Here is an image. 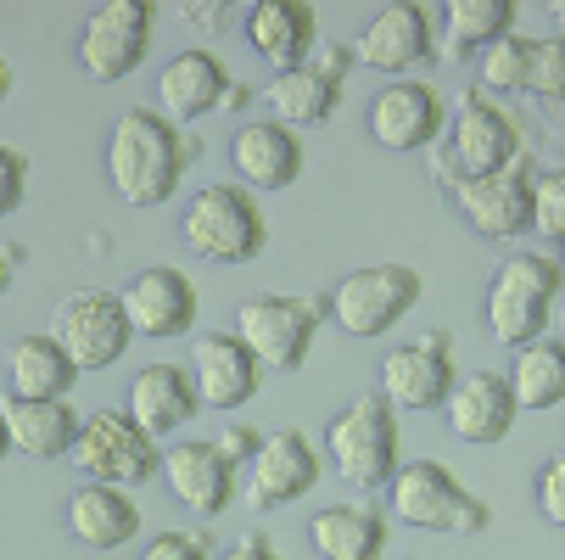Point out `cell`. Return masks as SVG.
Returning a JSON list of instances; mask_svg holds the SVG:
<instances>
[{"instance_id":"obj_1","label":"cell","mask_w":565,"mask_h":560,"mask_svg":"<svg viewBox=\"0 0 565 560\" xmlns=\"http://www.w3.org/2000/svg\"><path fill=\"white\" fill-rule=\"evenodd\" d=\"M202 146L180 135L174 118L151 113V107H129L118 113L113 135H107V180L124 202L135 208H157L169 202L185 180V163Z\"/></svg>"},{"instance_id":"obj_2","label":"cell","mask_w":565,"mask_h":560,"mask_svg":"<svg viewBox=\"0 0 565 560\" xmlns=\"http://www.w3.org/2000/svg\"><path fill=\"white\" fill-rule=\"evenodd\" d=\"M386 516L420 532H488L493 510L476 499L443 459H409L386 483Z\"/></svg>"},{"instance_id":"obj_3","label":"cell","mask_w":565,"mask_h":560,"mask_svg":"<svg viewBox=\"0 0 565 560\" xmlns=\"http://www.w3.org/2000/svg\"><path fill=\"white\" fill-rule=\"evenodd\" d=\"M559 292V264L543 253H515L488 281V331L504 348H526L548 337V314Z\"/></svg>"},{"instance_id":"obj_4","label":"cell","mask_w":565,"mask_h":560,"mask_svg":"<svg viewBox=\"0 0 565 560\" xmlns=\"http://www.w3.org/2000/svg\"><path fill=\"white\" fill-rule=\"evenodd\" d=\"M51 337H56L62 353L78 364V376L118 364V359L129 353V342H135L129 314H124V297H118V292H102V286L67 292V297L51 308Z\"/></svg>"},{"instance_id":"obj_5","label":"cell","mask_w":565,"mask_h":560,"mask_svg":"<svg viewBox=\"0 0 565 560\" xmlns=\"http://www.w3.org/2000/svg\"><path fill=\"white\" fill-rule=\"evenodd\" d=\"M331 314V297H302V292H269V297H253L241 303V342L253 348V359L275 376L297 370L313 348V331L319 319Z\"/></svg>"},{"instance_id":"obj_6","label":"cell","mask_w":565,"mask_h":560,"mask_svg":"<svg viewBox=\"0 0 565 560\" xmlns=\"http://www.w3.org/2000/svg\"><path fill=\"white\" fill-rule=\"evenodd\" d=\"M331 465L348 476L353 488H381L397 471V410L381 392H359L353 404L326 426Z\"/></svg>"},{"instance_id":"obj_7","label":"cell","mask_w":565,"mask_h":560,"mask_svg":"<svg viewBox=\"0 0 565 560\" xmlns=\"http://www.w3.org/2000/svg\"><path fill=\"white\" fill-rule=\"evenodd\" d=\"M180 230H185L191 253L207 258V264H253L264 253V235H269L258 202L241 191V186H207V191H196V202L185 208Z\"/></svg>"},{"instance_id":"obj_8","label":"cell","mask_w":565,"mask_h":560,"mask_svg":"<svg viewBox=\"0 0 565 560\" xmlns=\"http://www.w3.org/2000/svg\"><path fill=\"white\" fill-rule=\"evenodd\" d=\"M73 459L90 483H107V488H140L151 476H163V448H157V437L146 426H135L124 410L85 415Z\"/></svg>"},{"instance_id":"obj_9","label":"cell","mask_w":565,"mask_h":560,"mask_svg":"<svg viewBox=\"0 0 565 560\" xmlns=\"http://www.w3.org/2000/svg\"><path fill=\"white\" fill-rule=\"evenodd\" d=\"M151 23H157L151 0H107V7H96L85 18V29H78V45H73L78 67H85L96 85L129 78L151 51Z\"/></svg>"},{"instance_id":"obj_10","label":"cell","mask_w":565,"mask_h":560,"mask_svg":"<svg viewBox=\"0 0 565 560\" xmlns=\"http://www.w3.org/2000/svg\"><path fill=\"white\" fill-rule=\"evenodd\" d=\"M415 303H420V270L370 264V270L342 275V286L331 292V319L348 337H386Z\"/></svg>"},{"instance_id":"obj_11","label":"cell","mask_w":565,"mask_h":560,"mask_svg":"<svg viewBox=\"0 0 565 560\" xmlns=\"http://www.w3.org/2000/svg\"><path fill=\"white\" fill-rule=\"evenodd\" d=\"M521 157V129L504 107H493L488 96H459V107L448 113V157H443V175L448 180H481V175H499L504 163Z\"/></svg>"},{"instance_id":"obj_12","label":"cell","mask_w":565,"mask_h":560,"mask_svg":"<svg viewBox=\"0 0 565 560\" xmlns=\"http://www.w3.org/2000/svg\"><path fill=\"white\" fill-rule=\"evenodd\" d=\"M454 337L426 331L420 342H403L381 359V398L392 410H443L454 392Z\"/></svg>"},{"instance_id":"obj_13","label":"cell","mask_w":565,"mask_h":560,"mask_svg":"<svg viewBox=\"0 0 565 560\" xmlns=\"http://www.w3.org/2000/svg\"><path fill=\"white\" fill-rule=\"evenodd\" d=\"M454 202H459V219L481 235V242H515V235L532 230V163L515 157L499 175L465 180L454 191Z\"/></svg>"},{"instance_id":"obj_14","label":"cell","mask_w":565,"mask_h":560,"mask_svg":"<svg viewBox=\"0 0 565 560\" xmlns=\"http://www.w3.org/2000/svg\"><path fill=\"white\" fill-rule=\"evenodd\" d=\"M348 62L353 51H319L313 62L302 67H286L264 85V102L275 113V124L286 129H308V124H326L337 107H342V78H348Z\"/></svg>"},{"instance_id":"obj_15","label":"cell","mask_w":565,"mask_h":560,"mask_svg":"<svg viewBox=\"0 0 565 560\" xmlns=\"http://www.w3.org/2000/svg\"><path fill=\"white\" fill-rule=\"evenodd\" d=\"M118 297H124V314H129L135 337L169 342V337H185L196 326V281L185 270H174V264L140 270Z\"/></svg>"},{"instance_id":"obj_16","label":"cell","mask_w":565,"mask_h":560,"mask_svg":"<svg viewBox=\"0 0 565 560\" xmlns=\"http://www.w3.org/2000/svg\"><path fill=\"white\" fill-rule=\"evenodd\" d=\"M185 370L196 381L202 410H241L264 387V364L253 359V348L241 342L235 331H202V337H191V364Z\"/></svg>"},{"instance_id":"obj_17","label":"cell","mask_w":565,"mask_h":560,"mask_svg":"<svg viewBox=\"0 0 565 560\" xmlns=\"http://www.w3.org/2000/svg\"><path fill=\"white\" fill-rule=\"evenodd\" d=\"M437 23L426 7H415V0H392V7H381L359 40H353V62L359 67H375V73H409L420 62H431V40Z\"/></svg>"},{"instance_id":"obj_18","label":"cell","mask_w":565,"mask_h":560,"mask_svg":"<svg viewBox=\"0 0 565 560\" xmlns=\"http://www.w3.org/2000/svg\"><path fill=\"white\" fill-rule=\"evenodd\" d=\"M443 415H448V432H454V437H465V443H476V448H493V443H504V437L515 432L521 404H515L510 376H499V370H470L465 381H454Z\"/></svg>"},{"instance_id":"obj_19","label":"cell","mask_w":565,"mask_h":560,"mask_svg":"<svg viewBox=\"0 0 565 560\" xmlns=\"http://www.w3.org/2000/svg\"><path fill=\"white\" fill-rule=\"evenodd\" d=\"M313 483H319V454L297 426H286V432H269L258 443L253 471H247V499H253V510H286Z\"/></svg>"},{"instance_id":"obj_20","label":"cell","mask_w":565,"mask_h":560,"mask_svg":"<svg viewBox=\"0 0 565 560\" xmlns=\"http://www.w3.org/2000/svg\"><path fill=\"white\" fill-rule=\"evenodd\" d=\"M448 124V107L431 85H415V78H397V85H386L375 102H370V135L381 151H420L443 135Z\"/></svg>"},{"instance_id":"obj_21","label":"cell","mask_w":565,"mask_h":560,"mask_svg":"<svg viewBox=\"0 0 565 560\" xmlns=\"http://www.w3.org/2000/svg\"><path fill=\"white\" fill-rule=\"evenodd\" d=\"M163 483L191 516H224L235 499V459L218 443H174L163 454Z\"/></svg>"},{"instance_id":"obj_22","label":"cell","mask_w":565,"mask_h":560,"mask_svg":"<svg viewBox=\"0 0 565 560\" xmlns=\"http://www.w3.org/2000/svg\"><path fill=\"white\" fill-rule=\"evenodd\" d=\"M230 163H235L241 186H253V191H286L302 175V140H297V129H286L275 118L241 124L235 140H230Z\"/></svg>"},{"instance_id":"obj_23","label":"cell","mask_w":565,"mask_h":560,"mask_svg":"<svg viewBox=\"0 0 565 560\" xmlns=\"http://www.w3.org/2000/svg\"><path fill=\"white\" fill-rule=\"evenodd\" d=\"M230 85L235 78L213 51H180L163 73H157V107H163V118H174V124H191V118L218 113Z\"/></svg>"},{"instance_id":"obj_24","label":"cell","mask_w":565,"mask_h":560,"mask_svg":"<svg viewBox=\"0 0 565 560\" xmlns=\"http://www.w3.org/2000/svg\"><path fill=\"white\" fill-rule=\"evenodd\" d=\"M196 410H202V398H196V381H191L185 364H146V370L129 381L124 415H129L135 426H146L151 437H174Z\"/></svg>"},{"instance_id":"obj_25","label":"cell","mask_w":565,"mask_h":560,"mask_svg":"<svg viewBox=\"0 0 565 560\" xmlns=\"http://www.w3.org/2000/svg\"><path fill=\"white\" fill-rule=\"evenodd\" d=\"M0 415H7L12 448L29 454V459H62V454H73L78 426H85V415H78L67 398H12L7 392Z\"/></svg>"},{"instance_id":"obj_26","label":"cell","mask_w":565,"mask_h":560,"mask_svg":"<svg viewBox=\"0 0 565 560\" xmlns=\"http://www.w3.org/2000/svg\"><path fill=\"white\" fill-rule=\"evenodd\" d=\"M313 34H319V23H313L308 0H258L247 12V40L275 73L302 67L313 51Z\"/></svg>"},{"instance_id":"obj_27","label":"cell","mask_w":565,"mask_h":560,"mask_svg":"<svg viewBox=\"0 0 565 560\" xmlns=\"http://www.w3.org/2000/svg\"><path fill=\"white\" fill-rule=\"evenodd\" d=\"M386 532L392 521L381 505H326L308 521V543L319 560H381Z\"/></svg>"},{"instance_id":"obj_28","label":"cell","mask_w":565,"mask_h":560,"mask_svg":"<svg viewBox=\"0 0 565 560\" xmlns=\"http://www.w3.org/2000/svg\"><path fill=\"white\" fill-rule=\"evenodd\" d=\"M67 527H73L78 543H90V549H124L140 532V505L124 488L90 483V488H78L67 499Z\"/></svg>"},{"instance_id":"obj_29","label":"cell","mask_w":565,"mask_h":560,"mask_svg":"<svg viewBox=\"0 0 565 560\" xmlns=\"http://www.w3.org/2000/svg\"><path fill=\"white\" fill-rule=\"evenodd\" d=\"M73 381H78V364L62 353V342L51 331L18 337L7 348V387H12V398H67Z\"/></svg>"},{"instance_id":"obj_30","label":"cell","mask_w":565,"mask_h":560,"mask_svg":"<svg viewBox=\"0 0 565 560\" xmlns=\"http://www.w3.org/2000/svg\"><path fill=\"white\" fill-rule=\"evenodd\" d=\"M515 404L521 410H554L565 404V342L559 337H537L515 353Z\"/></svg>"},{"instance_id":"obj_31","label":"cell","mask_w":565,"mask_h":560,"mask_svg":"<svg viewBox=\"0 0 565 560\" xmlns=\"http://www.w3.org/2000/svg\"><path fill=\"white\" fill-rule=\"evenodd\" d=\"M443 18H448V51H454V56H465V51H488L493 40L510 34V23H515V0H448Z\"/></svg>"},{"instance_id":"obj_32","label":"cell","mask_w":565,"mask_h":560,"mask_svg":"<svg viewBox=\"0 0 565 560\" xmlns=\"http://www.w3.org/2000/svg\"><path fill=\"white\" fill-rule=\"evenodd\" d=\"M526 56H532V40H521L510 29L504 40H493L481 51V85L488 91H526Z\"/></svg>"},{"instance_id":"obj_33","label":"cell","mask_w":565,"mask_h":560,"mask_svg":"<svg viewBox=\"0 0 565 560\" xmlns=\"http://www.w3.org/2000/svg\"><path fill=\"white\" fill-rule=\"evenodd\" d=\"M532 230L543 242L565 247V163L548 175H532Z\"/></svg>"},{"instance_id":"obj_34","label":"cell","mask_w":565,"mask_h":560,"mask_svg":"<svg viewBox=\"0 0 565 560\" xmlns=\"http://www.w3.org/2000/svg\"><path fill=\"white\" fill-rule=\"evenodd\" d=\"M526 91L537 102H565V34L554 40H532L526 56Z\"/></svg>"},{"instance_id":"obj_35","label":"cell","mask_w":565,"mask_h":560,"mask_svg":"<svg viewBox=\"0 0 565 560\" xmlns=\"http://www.w3.org/2000/svg\"><path fill=\"white\" fill-rule=\"evenodd\" d=\"M140 560H218V549H213L207 527H196V532H157Z\"/></svg>"},{"instance_id":"obj_36","label":"cell","mask_w":565,"mask_h":560,"mask_svg":"<svg viewBox=\"0 0 565 560\" xmlns=\"http://www.w3.org/2000/svg\"><path fill=\"white\" fill-rule=\"evenodd\" d=\"M537 516L548 521V527H565V454H554L543 471H537Z\"/></svg>"},{"instance_id":"obj_37","label":"cell","mask_w":565,"mask_h":560,"mask_svg":"<svg viewBox=\"0 0 565 560\" xmlns=\"http://www.w3.org/2000/svg\"><path fill=\"white\" fill-rule=\"evenodd\" d=\"M29 197V157L18 146H0V219L18 213Z\"/></svg>"},{"instance_id":"obj_38","label":"cell","mask_w":565,"mask_h":560,"mask_svg":"<svg viewBox=\"0 0 565 560\" xmlns=\"http://www.w3.org/2000/svg\"><path fill=\"white\" fill-rule=\"evenodd\" d=\"M180 18H191V23H202V29H224V23L235 18V7H224V0H185Z\"/></svg>"},{"instance_id":"obj_39","label":"cell","mask_w":565,"mask_h":560,"mask_svg":"<svg viewBox=\"0 0 565 560\" xmlns=\"http://www.w3.org/2000/svg\"><path fill=\"white\" fill-rule=\"evenodd\" d=\"M218 560H280V549H275L264 532H247V538H241L235 549H224Z\"/></svg>"},{"instance_id":"obj_40","label":"cell","mask_w":565,"mask_h":560,"mask_svg":"<svg viewBox=\"0 0 565 560\" xmlns=\"http://www.w3.org/2000/svg\"><path fill=\"white\" fill-rule=\"evenodd\" d=\"M258 443H264V437H258V432H253V426H230V432H224V443H218V448H224V454H230V459H235V465H241V454H247V459H253V454H258Z\"/></svg>"},{"instance_id":"obj_41","label":"cell","mask_w":565,"mask_h":560,"mask_svg":"<svg viewBox=\"0 0 565 560\" xmlns=\"http://www.w3.org/2000/svg\"><path fill=\"white\" fill-rule=\"evenodd\" d=\"M247 102H253V91H247V85H230V96H224V107H230V113H241Z\"/></svg>"},{"instance_id":"obj_42","label":"cell","mask_w":565,"mask_h":560,"mask_svg":"<svg viewBox=\"0 0 565 560\" xmlns=\"http://www.w3.org/2000/svg\"><path fill=\"white\" fill-rule=\"evenodd\" d=\"M12 258H18V253H7V247H0V292L12 286Z\"/></svg>"},{"instance_id":"obj_43","label":"cell","mask_w":565,"mask_h":560,"mask_svg":"<svg viewBox=\"0 0 565 560\" xmlns=\"http://www.w3.org/2000/svg\"><path fill=\"white\" fill-rule=\"evenodd\" d=\"M7 96H12V62L0 56V102H7Z\"/></svg>"},{"instance_id":"obj_44","label":"cell","mask_w":565,"mask_h":560,"mask_svg":"<svg viewBox=\"0 0 565 560\" xmlns=\"http://www.w3.org/2000/svg\"><path fill=\"white\" fill-rule=\"evenodd\" d=\"M12 454V432H7V415H0V459Z\"/></svg>"},{"instance_id":"obj_45","label":"cell","mask_w":565,"mask_h":560,"mask_svg":"<svg viewBox=\"0 0 565 560\" xmlns=\"http://www.w3.org/2000/svg\"><path fill=\"white\" fill-rule=\"evenodd\" d=\"M554 18H559V23H565V0H554Z\"/></svg>"},{"instance_id":"obj_46","label":"cell","mask_w":565,"mask_h":560,"mask_svg":"<svg viewBox=\"0 0 565 560\" xmlns=\"http://www.w3.org/2000/svg\"><path fill=\"white\" fill-rule=\"evenodd\" d=\"M559 286H565V253H559Z\"/></svg>"},{"instance_id":"obj_47","label":"cell","mask_w":565,"mask_h":560,"mask_svg":"<svg viewBox=\"0 0 565 560\" xmlns=\"http://www.w3.org/2000/svg\"><path fill=\"white\" fill-rule=\"evenodd\" d=\"M559 342H565V331H559Z\"/></svg>"}]
</instances>
